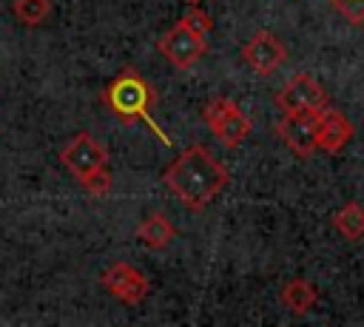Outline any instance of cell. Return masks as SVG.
I'll list each match as a JSON object with an SVG mask.
<instances>
[{"label": "cell", "instance_id": "cell-1", "mask_svg": "<svg viewBox=\"0 0 364 327\" xmlns=\"http://www.w3.org/2000/svg\"><path fill=\"white\" fill-rule=\"evenodd\" d=\"M162 182L179 199V205L188 210H202L222 193L230 176L205 145H191L165 168Z\"/></svg>", "mask_w": 364, "mask_h": 327}, {"label": "cell", "instance_id": "cell-2", "mask_svg": "<svg viewBox=\"0 0 364 327\" xmlns=\"http://www.w3.org/2000/svg\"><path fill=\"white\" fill-rule=\"evenodd\" d=\"M102 102H105V108H108L114 117H119V119H125V122H136V119L148 122V125L154 128V134H159V139L168 142V136H165V134L159 131V125H154V119H151V108L156 105V91H154V85H151L136 68H122V71L105 85Z\"/></svg>", "mask_w": 364, "mask_h": 327}, {"label": "cell", "instance_id": "cell-3", "mask_svg": "<svg viewBox=\"0 0 364 327\" xmlns=\"http://www.w3.org/2000/svg\"><path fill=\"white\" fill-rule=\"evenodd\" d=\"M202 117L210 128V134L225 145V148H236L245 142V136L250 134L253 122L250 117L228 97H213L208 100V105L202 108Z\"/></svg>", "mask_w": 364, "mask_h": 327}, {"label": "cell", "instance_id": "cell-4", "mask_svg": "<svg viewBox=\"0 0 364 327\" xmlns=\"http://www.w3.org/2000/svg\"><path fill=\"white\" fill-rule=\"evenodd\" d=\"M276 108L282 114H321L327 108V91L310 74H293L276 91Z\"/></svg>", "mask_w": 364, "mask_h": 327}, {"label": "cell", "instance_id": "cell-5", "mask_svg": "<svg viewBox=\"0 0 364 327\" xmlns=\"http://www.w3.org/2000/svg\"><path fill=\"white\" fill-rule=\"evenodd\" d=\"M60 162H63V168H65L77 182H82L85 176H91L94 171H100V168L108 165V151H105V145H102L100 139H94L88 131H80L77 136H71V139L63 145Z\"/></svg>", "mask_w": 364, "mask_h": 327}, {"label": "cell", "instance_id": "cell-6", "mask_svg": "<svg viewBox=\"0 0 364 327\" xmlns=\"http://www.w3.org/2000/svg\"><path fill=\"white\" fill-rule=\"evenodd\" d=\"M156 51H159L173 68L188 71V68H193V65L205 57L208 43H205V37L193 34L191 28H185V26L176 20L165 34H159V40H156Z\"/></svg>", "mask_w": 364, "mask_h": 327}, {"label": "cell", "instance_id": "cell-7", "mask_svg": "<svg viewBox=\"0 0 364 327\" xmlns=\"http://www.w3.org/2000/svg\"><path fill=\"white\" fill-rule=\"evenodd\" d=\"M100 284L122 304H139L151 290L148 276L128 262H114L111 267H105L100 276Z\"/></svg>", "mask_w": 364, "mask_h": 327}, {"label": "cell", "instance_id": "cell-8", "mask_svg": "<svg viewBox=\"0 0 364 327\" xmlns=\"http://www.w3.org/2000/svg\"><path fill=\"white\" fill-rule=\"evenodd\" d=\"M242 60L250 71H256L259 77H270L273 71H279L287 60V48L284 43L270 34V31H256L245 45H242Z\"/></svg>", "mask_w": 364, "mask_h": 327}, {"label": "cell", "instance_id": "cell-9", "mask_svg": "<svg viewBox=\"0 0 364 327\" xmlns=\"http://www.w3.org/2000/svg\"><path fill=\"white\" fill-rule=\"evenodd\" d=\"M316 117L318 114H282L273 128L282 136V142L299 156V159H310L318 148H316Z\"/></svg>", "mask_w": 364, "mask_h": 327}, {"label": "cell", "instance_id": "cell-10", "mask_svg": "<svg viewBox=\"0 0 364 327\" xmlns=\"http://www.w3.org/2000/svg\"><path fill=\"white\" fill-rule=\"evenodd\" d=\"M350 139H353V122L341 111L327 105L316 117V148H321L327 154H338Z\"/></svg>", "mask_w": 364, "mask_h": 327}, {"label": "cell", "instance_id": "cell-11", "mask_svg": "<svg viewBox=\"0 0 364 327\" xmlns=\"http://www.w3.org/2000/svg\"><path fill=\"white\" fill-rule=\"evenodd\" d=\"M176 236V227L171 225V219L165 213H148L139 225H136V239L148 247V250H165Z\"/></svg>", "mask_w": 364, "mask_h": 327}, {"label": "cell", "instance_id": "cell-12", "mask_svg": "<svg viewBox=\"0 0 364 327\" xmlns=\"http://www.w3.org/2000/svg\"><path fill=\"white\" fill-rule=\"evenodd\" d=\"M279 299H282V304H284L290 313L304 316V313H310V307L318 301V290L313 287V282H307V279H301V276H299V279L284 282V287H282Z\"/></svg>", "mask_w": 364, "mask_h": 327}, {"label": "cell", "instance_id": "cell-13", "mask_svg": "<svg viewBox=\"0 0 364 327\" xmlns=\"http://www.w3.org/2000/svg\"><path fill=\"white\" fill-rule=\"evenodd\" d=\"M333 227H336L344 239H350V242L361 239V236H364V205L347 202L344 208H338V210L333 213Z\"/></svg>", "mask_w": 364, "mask_h": 327}, {"label": "cell", "instance_id": "cell-14", "mask_svg": "<svg viewBox=\"0 0 364 327\" xmlns=\"http://www.w3.org/2000/svg\"><path fill=\"white\" fill-rule=\"evenodd\" d=\"M11 11H14V17H17L23 26L34 28V26H43V23L48 20V14H51V0H11Z\"/></svg>", "mask_w": 364, "mask_h": 327}, {"label": "cell", "instance_id": "cell-15", "mask_svg": "<svg viewBox=\"0 0 364 327\" xmlns=\"http://www.w3.org/2000/svg\"><path fill=\"white\" fill-rule=\"evenodd\" d=\"M179 23H182L185 28H191L193 34H199V37H205V34L213 28V17H210L208 11H202L199 6H191V9L179 17Z\"/></svg>", "mask_w": 364, "mask_h": 327}, {"label": "cell", "instance_id": "cell-16", "mask_svg": "<svg viewBox=\"0 0 364 327\" xmlns=\"http://www.w3.org/2000/svg\"><path fill=\"white\" fill-rule=\"evenodd\" d=\"M80 185L88 191V196H105L111 191V171L108 168H100L91 176H85Z\"/></svg>", "mask_w": 364, "mask_h": 327}, {"label": "cell", "instance_id": "cell-17", "mask_svg": "<svg viewBox=\"0 0 364 327\" xmlns=\"http://www.w3.org/2000/svg\"><path fill=\"white\" fill-rule=\"evenodd\" d=\"M330 6L353 26L364 23V0H330Z\"/></svg>", "mask_w": 364, "mask_h": 327}, {"label": "cell", "instance_id": "cell-18", "mask_svg": "<svg viewBox=\"0 0 364 327\" xmlns=\"http://www.w3.org/2000/svg\"><path fill=\"white\" fill-rule=\"evenodd\" d=\"M185 3H191V6H196V3H202V0H185Z\"/></svg>", "mask_w": 364, "mask_h": 327}]
</instances>
